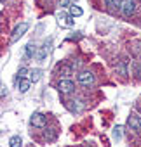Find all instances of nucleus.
I'll return each instance as SVG.
<instances>
[{"label":"nucleus","instance_id":"2eb2a0df","mask_svg":"<svg viewBox=\"0 0 141 147\" xmlns=\"http://www.w3.org/2000/svg\"><path fill=\"white\" fill-rule=\"evenodd\" d=\"M40 75H42V71H40V69H35V71L31 73V82H37V80H40Z\"/></svg>","mask_w":141,"mask_h":147},{"label":"nucleus","instance_id":"7ed1b4c3","mask_svg":"<svg viewBox=\"0 0 141 147\" xmlns=\"http://www.w3.org/2000/svg\"><path fill=\"white\" fill-rule=\"evenodd\" d=\"M30 123L33 126H38V128H44L45 126V116L42 113H33L31 118H30Z\"/></svg>","mask_w":141,"mask_h":147},{"label":"nucleus","instance_id":"9d476101","mask_svg":"<svg viewBox=\"0 0 141 147\" xmlns=\"http://www.w3.org/2000/svg\"><path fill=\"white\" fill-rule=\"evenodd\" d=\"M30 87H31V80H25V78H23V80L19 82V92H21V94H26V92L30 90Z\"/></svg>","mask_w":141,"mask_h":147},{"label":"nucleus","instance_id":"aec40b11","mask_svg":"<svg viewBox=\"0 0 141 147\" xmlns=\"http://www.w3.org/2000/svg\"><path fill=\"white\" fill-rule=\"evenodd\" d=\"M138 75H139V80H141V67H139V71H138Z\"/></svg>","mask_w":141,"mask_h":147},{"label":"nucleus","instance_id":"412c9836","mask_svg":"<svg viewBox=\"0 0 141 147\" xmlns=\"http://www.w3.org/2000/svg\"><path fill=\"white\" fill-rule=\"evenodd\" d=\"M4 2H5V0H2V4H4Z\"/></svg>","mask_w":141,"mask_h":147},{"label":"nucleus","instance_id":"ddd939ff","mask_svg":"<svg viewBox=\"0 0 141 147\" xmlns=\"http://www.w3.org/2000/svg\"><path fill=\"white\" fill-rule=\"evenodd\" d=\"M120 4H122V0H106V5H108L110 9H115V7H120Z\"/></svg>","mask_w":141,"mask_h":147},{"label":"nucleus","instance_id":"1a4fd4ad","mask_svg":"<svg viewBox=\"0 0 141 147\" xmlns=\"http://www.w3.org/2000/svg\"><path fill=\"white\" fill-rule=\"evenodd\" d=\"M51 43H52V42L49 40V42H45V43L40 47V52H38V55H37L38 61H44V59L47 57V54H49V50H51Z\"/></svg>","mask_w":141,"mask_h":147},{"label":"nucleus","instance_id":"6ab92c4d","mask_svg":"<svg viewBox=\"0 0 141 147\" xmlns=\"http://www.w3.org/2000/svg\"><path fill=\"white\" fill-rule=\"evenodd\" d=\"M61 4H63V5H64V7H66V5H68V4H70V0H61Z\"/></svg>","mask_w":141,"mask_h":147},{"label":"nucleus","instance_id":"6e6552de","mask_svg":"<svg viewBox=\"0 0 141 147\" xmlns=\"http://www.w3.org/2000/svg\"><path fill=\"white\" fill-rule=\"evenodd\" d=\"M57 73H59V76L68 78V76L73 75V66H72V64H61V66L57 67Z\"/></svg>","mask_w":141,"mask_h":147},{"label":"nucleus","instance_id":"0eeeda50","mask_svg":"<svg viewBox=\"0 0 141 147\" xmlns=\"http://www.w3.org/2000/svg\"><path fill=\"white\" fill-rule=\"evenodd\" d=\"M127 125L131 126V130H134V131H141V118H139V116L131 114L129 119H127Z\"/></svg>","mask_w":141,"mask_h":147},{"label":"nucleus","instance_id":"dca6fc26","mask_svg":"<svg viewBox=\"0 0 141 147\" xmlns=\"http://www.w3.org/2000/svg\"><path fill=\"white\" fill-rule=\"evenodd\" d=\"M26 75H28V67H21V69L18 71V78H21V80H23Z\"/></svg>","mask_w":141,"mask_h":147},{"label":"nucleus","instance_id":"20e7f679","mask_svg":"<svg viewBox=\"0 0 141 147\" xmlns=\"http://www.w3.org/2000/svg\"><path fill=\"white\" fill-rule=\"evenodd\" d=\"M120 11L125 18H129L132 12H134V2L132 0H122V4H120Z\"/></svg>","mask_w":141,"mask_h":147},{"label":"nucleus","instance_id":"f8f14e48","mask_svg":"<svg viewBox=\"0 0 141 147\" xmlns=\"http://www.w3.org/2000/svg\"><path fill=\"white\" fill-rule=\"evenodd\" d=\"M21 144H23V142H21L19 137H12V138L9 140V145H11V147H21Z\"/></svg>","mask_w":141,"mask_h":147},{"label":"nucleus","instance_id":"9b49d317","mask_svg":"<svg viewBox=\"0 0 141 147\" xmlns=\"http://www.w3.org/2000/svg\"><path fill=\"white\" fill-rule=\"evenodd\" d=\"M82 14H84V11H82L79 5H70V16L79 18V16H82Z\"/></svg>","mask_w":141,"mask_h":147},{"label":"nucleus","instance_id":"f3484780","mask_svg":"<svg viewBox=\"0 0 141 147\" xmlns=\"http://www.w3.org/2000/svg\"><path fill=\"white\" fill-rule=\"evenodd\" d=\"M122 137V126H117L113 130V138H120Z\"/></svg>","mask_w":141,"mask_h":147},{"label":"nucleus","instance_id":"a211bd4d","mask_svg":"<svg viewBox=\"0 0 141 147\" xmlns=\"http://www.w3.org/2000/svg\"><path fill=\"white\" fill-rule=\"evenodd\" d=\"M117 69H118V73H120V75H127V71H125V62H124V61L118 64V67H117Z\"/></svg>","mask_w":141,"mask_h":147},{"label":"nucleus","instance_id":"f257e3e1","mask_svg":"<svg viewBox=\"0 0 141 147\" xmlns=\"http://www.w3.org/2000/svg\"><path fill=\"white\" fill-rule=\"evenodd\" d=\"M79 83H80L82 87H86V88L92 87V85H94V75H92V73H89V71L80 73V75H79Z\"/></svg>","mask_w":141,"mask_h":147},{"label":"nucleus","instance_id":"423d86ee","mask_svg":"<svg viewBox=\"0 0 141 147\" xmlns=\"http://www.w3.org/2000/svg\"><path fill=\"white\" fill-rule=\"evenodd\" d=\"M73 16H68V14H57V23L61 24V26H66V28H72L73 24H75V21L72 19Z\"/></svg>","mask_w":141,"mask_h":147},{"label":"nucleus","instance_id":"39448f33","mask_svg":"<svg viewBox=\"0 0 141 147\" xmlns=\"http://www.w3.org/2000/svg\"><path fill=\"white\" fill-rule=\"evenodd\" d=\"M57 88H59L61 94H70V92H73L75 85H73V82H70V80H61L57 83Z\"/></svg>","mask_w":141,"mask_h":147},{"label":"nucleus","instance_id":"f03ea898","mask_svg":"<svg viewBox=\"0 0 141 147\" xmlns=\"http://www.w3.org/2000/svg\"><path fill=\"white\" fill-rule=\"evenodd\" d=\"M26 30H28V24H26V23H21L19 26H16L14 31H12V36H11V42H18V40L25 35Z\"/></svg>","mask_w":141,"mask_h":147},{"label":"nucleus","instance_id":"4468645a","mask_svg":"<svg viewBox=\"0 0 141 147\" xmlns=\"http://www.w3.org/2000/svg\"><path fill=\"white\" fill-rule=\"evenodd\" d=\"M33 55H35V45L28 43L26 45V57H33Z\"/></svg>","mask_w":141,"mask_h":147}]
</instances>
